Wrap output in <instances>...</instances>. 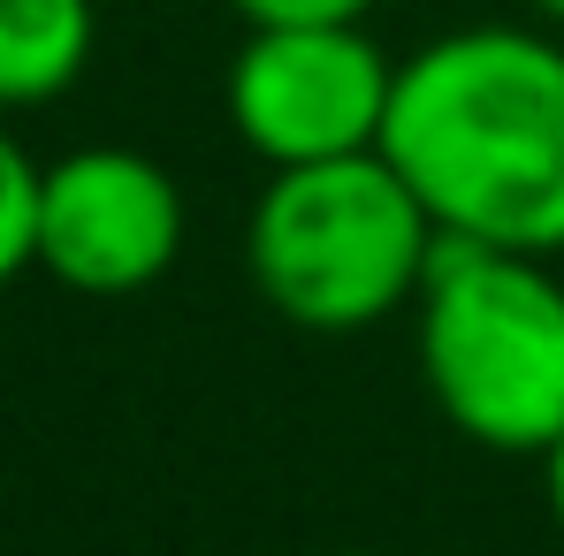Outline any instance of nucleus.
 <instances>
[{
	"mask_svg": "<svg viewBox=\"0 0 564 556\" xmlns=\"http://www.w3.org/2000/svg\"><path fill=\"white\" fill-rule=\"evenodd\" d=\"M381 161L451 244L564 260V39L458 23L397 54Z\"/></svg>",
	"mask_w": 564,
	"mask_h": 556,
	"instance_id": "1",
	"label": "nucleus"
},
{
	"mask_svg": "<svg viewBox=\"0 0 564 556\" xmlns=\"http://www.w3.org/2000/svg\"><path fill=\"white\" fill-rule=\"evenodd\" d=\"M427 404L488 458H550L564 443V275L557 260L451 244L412 305Z\"/></svg>",
	"mask_w": 564,
	"mask_h": 556,
	"instance_id": "2",
	"label": "nucleus"
},
{
	"mask_svg": "<svg viewBox=\"0 0 564 556\" xmlns=\"http://www.w3.org/2000/svg\"><path fill=\"white\" fill-rule=\"evenodd\" d=\"M443 229L381 161L275 168L245 214V275L305 336H359L420 305Z\"/></svg>",
	"mask_w": 564,
	"mask_h": 556,
	"instance_id": "3",
	"label": "nucleus"
},
{
	"mask_svg": "<svg viewBox=\"0 0 564 556\" xmlns=\"http://www.w3.org/2000/svg\"><path fill=\"white\" fill-rule=\"evenodd\" d=\"M397 54L367 23H252L229 54L221 115L237 145L275 168H321L381 153Z\"/></svg>",
	"mask_w": 564,
	"mask_h": 556,
	"instance_id": "4",
	"label": "nucleus"
},
{
	"mask_svg": "<svg viewBox=\"0 0 564 556\" xmlns=\"http://www.w3.org/2000/svg\"><path fill=\"white\" fill-rule=\"evenodd\" d=\"M184 184L138 145H77L39 176V268L77 297H138L184 260Z\"/></svg>",
	"mask_w": 564,
	"mask_h": 556,
	"instance_id": "5",
	"label": "nucleus"
},
{
	"mask_svg": "<svg viewBox=\"0 0 564 556\" xmlns=\"http://www.w3.org/2000/svg\"><path fill=\"white\" fill-rule=\"evenodd\" d=\"M99 46L93 0H0V115L54 107L85 85Z\"/></svg>",
	"mask_w": 564,
	"mask_h": 556,
	"instance_id": "6",
	"label": "nucleus"
},
{
	"mask_svg": "<svg viewBox=\"0 0 564 556\" xmlns=\"http://www.w3.org/2000/svg\"><path fill=\"white\" fill-rule=\"evenodd\" d=\"M39 161L23 153V138L0 122V290L39 268Z\"/></svg>",
	"mask_w": 564,
	"mask_h": 556,
	"instance_id": "7",
	"label": "nucleus"
},
{
	"mask_svg": "<svg viewBox=\"0 0 564 556\" xmlns=\"http://www.w3.org/2000/svg\"><path fill=\"white\" fill-rule=\"evenodd\" d=\"M237 23H367L381 0H229Z\"/></svg>",
	"mask_w": 564,
	"mask_h": 556,
	"instance_id": "8",
	"label": "nucleus"
},
{
	"mask_svg": "<svg viewBox=\"0 0 564 556\" xmlns=\"http://www.w3.org/2000/svg\"><path fill=\"white\" fill-rule=\"evenodd\" d=\"M542 495H550V519H557V534H564V443L542 458Z\"/></svg>",
	"mask_w": 564,
	"mask_h": 556,
	"instance_id": "9",
	"label": "nucleus"
},
{
	"mask_svg": "<svg viewBox=\"0 0 564 556\" xmlns=\"http://www.w3.org/2000/svg\"><path fill=\"white\" fill-rule=\"evenodd\" d=\"M527 23H542V31L564 39V0H527Z\"/></svg>",
	"mask_w": 564,
	"mask_h": 556,
	"instance_id": "10",
	"label": "nucleus"
}]
</instances>
